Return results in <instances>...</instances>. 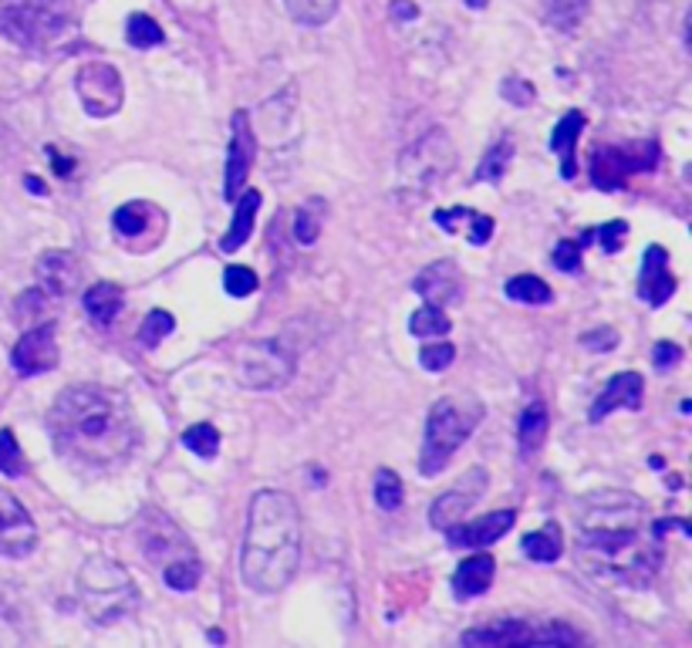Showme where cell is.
Wrapping results in <instances>:
<instances>
[{"label": "cell", "instance_id": "6da1fadb", "mask_svg": "<svg viewBox=\"0 0 692 648\" xmlns=\"http://www.w3.org/2000/svg\"><path fill=\"white\" fill-rule=\"evenodd\" d=\"M642 500L621 490H605L584 500L577 517V564L605 584L642 587L662 564L656 537L642 533Z\"/></svg>", "mask_w": 692, "mask_h": 648}, {"label": "cell", "instance_id": "7a4b0ae2", "mask_svg": "<svg viewBox=\"0 0 692 648\" xmlns=\"http://www.w3.org/2000/svg\"><path fill=\"white\" fill-rule=\"evenodd\" d=\"M55 450L85 469H112L139 443V425L122 392L105 386H72L47 412Z\"/></svg>", "mask_w": 692, "mask_h": 648}, {"label": "cell", "instance_id": "3957f363", "mask_svg": "<svg viewBox=\"0 0 692 648\" xmlns=\"http://www.w3.org/2000/svg\"><path fill=\"white\" fill-rule=\"evenodd\" d=\"M301 564V514L294 497L260 490L247 507V530L240 551L244 584L257 594L284 591Z\"/></svg>", "mask_w": 692, "mask_h": 648}, {"label": "cell", "instance_id": "277c9868", "mask_svg": "<svg viewBox=\"0 0 692 648\" xmlns=\"http://www.w3.org/2000/svg\"><path fill=\"white\" fill-rule=\"evenodd\" d=\"M72 0H0V34L11 44L44 54L75 34Z\"/></svg>", "mask_w": 692, "mask_h": 648}, {"label": "cell", "instance_id": "5b68a950", "mask_svg": "<svg viewBox=\"0 0 692 648\" xmlns=\"http://www.w3.org/2000/svg\"><path fill=\"white\" fill-rule=\"evenodd\" d=\"M484 422V402L473 396H446L430 409L425 419V436H422V456L419 473L422 476H440L446 463L456 456V450L473 436V429Z\"/></svg>", "mask_w": 692, "mask_h": 648}, {"label": "cell", "instance_id": "8992f818", "mask_svg": "<svg viewBox=\"0 0 692 648\" xmlns=\"http://www.w3.org/2000/svg\"><path fill=\"white\" fill-rule=\"evenodd\" d=\"M78 602L91 625H119L136 615L139 591L119 561L91 554L78 571Z\"/></svg>", "mask_w": 692, "mask_h": 648}, {"label": "cell", "instance_id": "52a82bcc", "mask_svg": "<svg viewBox=\"0 0 692 648\" xmlns=\"http://www.w3.org/2000/svg\"><path fill=\"white\" fill-rule=\"evenodd\" d=\"M456 166V149L450 142V136L443 129L425 132L422 139H415L402 155H399V180L406 190L415 193H433V186L450 176Z\"/></svg>", "mask_w": 692, "mask_h": 648}, {"label": "cell", "instance_id": "ba28073f", "mask_svg": "<svg viewBox=\"0 0 692 648\" xmlns=\"http://www.w3.org/2000/svg\"><path fill=\"white\" fill-rule=\"evenodd\" d=\"M237 382L257 392H271L291 382L294 375V352L284 342H253L237 352Z\"/></svg>", "mask_w": 692, "mask_h": 648}, {"label": "cell", "instance_id": "9c48e42d", "mask_svg": "<svg viewBox=\"0 0 692 648\" xmlns=\"http://www.w3.org/2000/svg\"><path fill=\"white\" fill-rule=\"evenodd\" d=\"M463 645H577L581 635L567 625L548 622V625H534V622H494L487 628H469L459 638Z\"/></svg>", "mask_w": 692, "mask_h": 648}, {"label": "cell", "instance_id": "30bf717a", "mask_svg": "<svg viewBox=\"0 0 692 648\" xmlns=\"http://www.w3.org/2000/svg\"><path fill=\"white\" fill-rule=\"evenodd\" d=\"M166 213L163 206H155L149 199H132L126 206L116 209L112 216V230L116 237L122 240V247H129L132 253H145V250H155L166 237Z\"/></svg>", "mask_w": 692, "mask_h": 648}, {"label": "cell", "instance_id": "8fae6325", "mask_svg": "<svg viewBox=\"0 0 692 648\" xmlns=\"http://www.w3.org/2000/svg\"><path fill=\"white\" fill-rule=\"evenodd\" d=\"M75 91L91 119H109L126 105V82L112 65H105V62L82 65L75 75Z\"/></svg>", "mask_w": 692, "mask_h": 648}, {"label": "cell", "instance_id": "7c38bea8", "mask_svg": "<svg viewBox=\"0 0 692 648\" xmlns=\"http://www.w3.org/2000/svg\"><path fill=\"white\" fill-rule=\"evenodd\" d=\"M139 544H142V554L152 561V564H170V561H180V558H196V551L190 548L186 533L166 520L159 510H149L142 517V527H139Z\"/></svg>", "mask_w": 692, "mask_h": 648}, {"label": "cell", "instance_id": "4fadbf2b", "mask_svg": "<svg viewBox=\"0 0 692 648\" xmlns=\"http://www.w3.org/2000/svg\"><path fill=\"white\" fill-rule=\"evenodd\" d=\"M34 548H37V527H34L28 507L14 494L0 490V558L21 561Z\"/></svg>", "mask_w": 692, "mask_h": 648}, {"label": "cell", "instance_id": "5bb4252c", "mask_svg": "<svg viewBox=\"0 0 692 648\" xmlns=\"http://www.w3.org/2000/svg\"><path fill=\"white\" fill-rule=\"evenodd\" d=\"M11 365L18 375H41L58 368V338H55V324L41 321L31 332H24L11 352Z\"/></svg>", "mask_w": 692, "mask_h": 648}, {"label": "cell", "instance_id": "9a60e30c", "mask_svg": "<svg viewBox=\"0 0 692 648\" xmlns=\"http://www.w3.org/2000/svg\"><path fill=\"white\" fill-rule=\"evenodd\" d=\"M484 490H487V469H484V466H473L469 473H463V476L456 479V486H453L450 494H443V497L433 504L430 523H433L436 530H446V527L459 523V520L469 514V507L484 497Z\"/></svg>", "mask_w": 692, "mask_h": 648}, {"label": "cell", "instance_id": "2e32d148", "mask_svg": "<svg viewBox=\"0 0 692 648\" xmlns=\"http://www.w3.org/2000/svg\"><path fill=\"white\" fill-rule=\"evenodd\" d=\"M253 155H257V139L250 132V119H247V112H237L234 116V126H230L227 176H224V196L230 203L244 193V183H247L250 166H253Z\"/></svg>", "mask_w": 692, "mask_h": 648}, {"label": "cell", "instance_id": "e0dca14e", "mask_svg": "<svg viewBox=\"0 0 692 648\" xmlns=\"http://www.w3.org/2000/svg\"><path fill=\"white\" fill-rule=\"evenodd\" d=\"M517 523V510H494L480 520H459L446 527V544L450 548H490Z\"/></svg>", "mask_w": 692, "mask_h": 648}, {"label": "cell", "instance_id": "ac0fdd59", "mask_svg": "<svg viewBox=\"0 0 692 648\" xmlns=\"http://www.w3.org/2000/svg\"><path fill=\"white\" fill-rule=\"evenodd\" d=\"M415 294H422L425 304H436V307H453L463 301V278L453 260H436L422 270V274L412 281Z\"/></svg>", "mask_w": 692, "mask_h": 648}, {"label": "cell", "instance_id": "d6986e66", "mask_svg": "<svg viewBox=\"0 0 692 648\" xmlns=\"http://www.w3.org/2000/svg\"><path fill=\"white\" fill-rule=\"evenodd\" d=\"M675 294V278L669 270V253L652 244L642 257V270H638V298L649 307H662Z\"/></svg>", "mask_w": 692, "mask_h": 648}, {"label": "cell", "instance_id": "ffe728a7", "mask_svg": "<svg viewBox=\"0 0 692 648\" xmlns=\"http://www.w3.org/2000/svg\"><path fill=\"white\" fill-rule=\"evenodd\" d=\"M638 170H652V162H642L638 149H598L592 159V180L598 190H618Z\"/></svg>", "mask_w": 692, "mask_h": 648}, {"label": "cell", "instance_id": "44dd1931", "mask_svg": "<svg viewBox=\"0 0 692 648\" xmlns=\"http://www.w3.org/2000/svg\"><path fill=\"white\" fill-rule=\"evenodd\" d=\"M642 396H646V382H642V375H635V371H621L615 375L608 389L595 399L592 406V422H602L605 415H612L615 409H642Z\"/></svg>", "mask_w": 692, "mask_h": 648}, {"label": "cell", "instance_id": "7402d4cb", "mask_svg": "<svg viewBox=\"0 0 692 648\" xmlns=\"http://www.w3.org/2000/svg\"><path fill=\"white\" fill-rule=\"evenodd\" d=\"M37 281L47 294L55 298H65L72 294L78 284H82V270H78V260L65 250H47L41 260H37Z\"/></svg>", "mask_w": 692, "mask_h": 648}, {"label": "cell", "instance_id": "603a6c76", "mask_svg": "<svg viewBox=\"0 0 692 648\" xmlns=\"http://www.w3.org/2000/svg\"><path fill=\"white\" fill-rule=\"evenodd\" d=\"M494 571H497V564H494L490 554H473V558H466L456 568V574H453L456 598L459 602H469V598H480V594H487L490 584H494Z\"/></svg>", "mask_w": 692, "mask_h": 648}, {"label": "cell", "instance_id": "cb8c5ba5", "mask_svg": "<svg viewBox=\"0 0 692 648\" xmlns=\"http://www.w3.org/2000/svg\"><path fill=\"white\" fill-rule=\"evenodd\" d=\"M548 429H551V419H548V409L544 402H530L520 415V425H517V443H520V456L530 460L548 440Z\"/></svg>", "mask_w": 692, "mask_h": 648}, {"label": "cell", "instance_id": "d4e9b609", "mask_svg": "<svg viewBox=\"0 0 692 648\" xmlns=\"http://www.w3.org/2000/svg\"><path fill=\"white\" fill-rule=\"evenodd\" d=\"M126 307V291L112 281H101L85 291V311L95 324H112Z\"/></svg>", "mask_w": 692, "mask_h": 648}, {"label": "cell", "instance_id": "484cf974", "mask_svg": "<svg viewBox=\"0 0 692 648\" xmlns=\"http://www.w3.org/2000/svg\"><path fill=\"white\" fill-rule=\"evenodd\" d=\"M257 209H260V193H257V190L240 193V203H237V213H234V224H230V230H227L224 240H220V250H224V253H234V250H240V247L250 240L253 220H257Z\"/></svg>", "mask_w": 692, "mask_h": 648}, {"label": "cell", "instance_id": "4316f807", "mask_svg": "<svg viewBox=\"0 0 692 648\" xmlns=\"http://www.w3.org/2000/svg\"><path fill=\"white\" fill-rule=\"evenodd\" d=\"M584 132V116L577 112V108H574V112H567L558 126H554V132H551V149L554 152H561V162H564V166H561V173H564V180H574L577 176V166H574V145H577V136Z\"/></svg>", "mask_w": 692, "mask_h": 648}, {"label": "cell", "instance_id": "83f0119b", "mask_svg": "<svg viewBox=\"0 0 692 648\" xmlns=\"http://www.w3.org/2000/svg\"><path fill=\"white\" fill-rule=\"evenodd\" d=\"M523 554L530 561H541V564H554L561 554H564V533L558 523H544L541 530L527 533L523 537Z\"/></svg>", "mask_w": 692, "mask_h": 648}, {"label": "cell", "instance_id": "f1b7e54d", "mask_svg": "<svg viewBox=\"0 0 692 648\" xmlns=\"http://www.w3.org/2000/svg\"><path fill=\"white\" fill-rule=\"evenodd\" d=\"M288 14L304 28H322L338 14V0H284Z\"/></svg>", "mask_w": 692, "mask_h": 648}, {"label": "cell", "instance_id": "f546056e", "mask_svg": "<svg viewBox=\"0 0 692 648\" xmlns=\"http://www.w3.org/2000/svg\"><path fill=\"white\" fill-rule=\"evenodd\" d=\"M584 14H588V0H544V18L561 34H571Z\"/></svg>", "mask_w": 692, "mask_h": 648}, {"label": "cell", "instance_id": "4dcf8cb0", "mask_svg": "<svg viewBox=\"0 0 692 648\" xmlns=\"http://www.w3.org/2000/svg\"><path fill=\"white\" fill-rule=\"evenodd\" d=\"M450 317H446V307H436V304H422L412 317H409V332L419 335V338H440V335H450Z\"/></svg>", "mask_w": 692, "mask_h": 648}, {"label": "cell", "instance_id": "1f68e13d", "mask_svg": "<svg viewBox=\"0 0 692 648\" xmlns=\"http://www.w3.org/2000/svg\"><path fill=\"white\" fill-rule=\"evenodd\" d=\"M510 159H513V142H510V139L494 142V149L484 155L480 166H476L473 180H476V183H500L504 173L510 170Z\"/></svg>", "mask_w": 692, "mask_h": 648}, {"label": "cell", "instance_id": "d6a6232c", "mask_svg": "<svg viewBox=\"0 0 692 648\" xmlns=\"http://www.w3.org/2000/svg\"><path fill=\"white\" fill-rule=\"evenodd\" d=\"M183 446L190 453H196L199 460H213L220 453V432L217 425H209V422H196L183 432Z\"/></svg>", "mask_w": 692, "mask_h": 648}, {"label": "cell", "instance_id": "836d02e7", "mask_svg": "<svg viewBox=\"0 0 692 648\" xmlns=\"http://www.w3.org/2000/svg\"><path fill=\"white\" fill-rule=\"evenodd\" d=\"M322 213H325V206L314 203V199L298 209V216H294V240L301 247H311L317 237H322V220H325Z\"/></svg>", "mask_w": 692, "mask_h": 648}, {"label": "cell", "instance_id": "e575fe53", "mask_svg": "<svg viewBox=\"0 0 692 648\" xmlns=\"http://www.w3.org/2000/svg\"><path fill=\"white\" fill-rule=\"evenodd\" d=\"M199 577H203L199 558H180V561H170V564L163 568V581H166V587H173V591H193V587L199 584Z\"/></svg>", "mask_w": 692, "mask_h": 648}, {"label": "cell", "instance_id": "d590c367", "mask_svg": "<svg viewBox=\"0 0 692 648\" xmlns=\"http://www.w3.org/2000/svg\"><path fill=\"white\" fill-rule=\"evenodd\" d=\"M507 298L517 304H548L551 301V288L534 278V274H520L507 284Z\"/></svg>", "mask_w": 692, "mask_h": 648}, {"label": "cell", "instance_id": "8d00e7d4", "mask_svg": "<svg viewBox=\"0 0 692 648\" xmlns=\"http://www.w3.org/2000/svg\"><path fill=\"white\" fill-rule=\"evenodd\" d=\"M126 37H129V44L139 47V51L155 47V44H163V41H166L163 28H159L149 14H132L129 24H126Z\"/></svg>", "mask_w": 692, "mask_h": 648}, {"label": "cell", "instance_id": "74e56055", "mask_svg": "<svg viewBox=\"0 0 692 648\" xmlns=\"http://www.w3.org/2000/svg\"><path fill=\"white\" fill-rule=\"evenodd\" d=\"M173 328H176V321H173L170 311H149L145 321H142V328H139V345L155 348L166 335H173Z\"/></svg>", "mask_w": 692, "mask_h": 648}, {"label": "cell", "instance_id": "f35d334b", "mask_svg": "<svg viewBox=\"0 0 692 648\" xmlns=\"http://www.w3.org/2000/svg\"><path fill=\"white\" fill-rule=\"evenodd\" d=\"M371 494H376V504L382 510H399L406 494H402V479L392 473V469H379L376 473V486H371Z\"/></svg>", "mask_w": 692, "mask_h": 648}, {"label": "cell", "instance_id": "ab89813d", "mask_svg": "<svg viewBox=\"0 0 692 648\" xmlns=\"http://www.w3.org/2000/svg\"><path fill=\"white\" fill-rule=\"evenodd\" d=\"M0 473L8 476H24V456H21V446L14 440V432L4 429L0 432Z\"/></svg>", "mask_w": 692, "mask_h": 648}, {"label": "cell", "instance_id": "60d3db41", "mask_svg": "<svg viewBox=\"0 0 692 648\" xmlns=\"http://www.w3.org/2000/svg\"><path fill=\"white\" fill-rule=\"evenodd\" d=\"M224 288L230 298H250L257 291V274L250 267H227V274H224Z\"/></svg>", "mask_w": 692, "mask_h": 648}, {"label": "cell", "instance_id": "b9f144b4", "mask_svg": "<svg viewBox=\"0 0 692 648\" xmlns=\"http://www.w3.org/2000/svg\"><path fill=\"white\" fill-rule=\"evenodd\" d=\"M453 358H456V348L453 345H425L419 352V365L425 371H443V368L453 365Z\"/></svg>", "mask_w": 692, "mask_h": 648}, {"label": "cell", "instance_id": "7bdbcfd3", "mask_svg": "<svg viewBox=\"0 0 692 648\" xmlns=\"http://www.w3.org/2000/svg\"><path fill=\"white\" fill-rule=\"evenodd\" d=\"M554 267L558 270H564V274H577L581 270V244H574V240H561L558 247H554Z\"/></svg>", "mask_w": 692, "mask_h": 648}, {"label": "cell", "instance_id": "ee69618b", "mask_svg": "<svg viewBox=\"0 0 692 648\" xmlns=\"http://www.w3.org/2000/svg\"><path fill=\"white\" fill-rule=\"evenodd\" d=\"M577 342L588 352H612L618 345V332L612 328V324H602V328H595V332H584Z\"/></svg>", "mask_w": 692, "mask_h": 648}, {"label": "cell", "instance_id": "f6af8a7d", "mask_svg": "<svg viewBox=\"0 0 692 648\" xmlns=\"http://www.w3.org/2000/svg\"><path fill=\"white\" fill-rule=\"evenodd\" d=\"M469 230H466V237H469V244L473 247H484V244H490V237H494V220L490 216H484V213H469Z\"/></svg>", "mask_w": 692, "mask_h": 648}, {"label": "cell", "instance_id": "bcb514c9", "mask_svg": "<svg viewBox=\"0 0 692 648\" xmlns=\"http://www.w3.org/2000/svg\"><path fill=\"white\" fill-rule=\"evenodd\" d=\"M592 234L602 237V247H605L608 253H618V250L625 247L628 224H625V220H615V224H605V227H598V230H592Z\"/></svg>", "mask_w": 692, "mask_h": 648}, {"label": "cell", "instance_id": "7dc6e473", "mask_svg": "<svg viewBox=\"0 0 692 648\" xmlns=\"http://www.w3.org/2000/svg\"><path fill=\"white\" fill-rule=\"evenodd\" d=\"M500 91H504V98H507L510 105H517V108H523V105L534 101V85L523 82V78H507Z\"/></svg>", "mask_w": 692, "mask_h": 648}, {"label": "cell", "instance_id": "c3c4849f", "mask_svg": "<svg viewBox=\"0 0 692 648\" xmlns=\"http://www.w3.org/2000/svg\"><path fill=\"white\" fill-rule=\"evenodd\" d=\"M652 361H656V368H659V371H662V368H672V365H679V361H682V348H679V345H672V342H659V345H656Z\"/></svg>", "mask_w": 692, "mask_h": 648}, {"label": "cell", "instance_id": "681fc988", "mask_svg": "<svg viewBox=\"0 0 692 648\" xmlns=\"http://www.w3.org/2000/svg\"><path fill=\"white\" fill-rule=\"evenodd\" d=\"M392 18L409 21V18H415V8L409 4V0H396V4H392Z\"/></svg>", "mask_w": 692, "mask_h": 648}, {"label": "cell", "instance_id": "f907efd6", "mask_svg": "<svg viewBox=\"0 0 692 648\" xmlns=\"http://www.w3.org/2000/svg\"><path fill=\"white\" fill-rule=\"evenodd\" d=\"M28 186H31V193H44V186H41V180H34V176L28 180Z\"/></svg>", "mask_w": 692, "mask_h": 648}, {"label": "cell", "instance_id": "816d5d0a", "mask_svg": "<svg viewBox=\"0 0 692 648\" xmlns=\"http://www.w3.org/2000/svg\"><path fill=\"white\" fill-rule=\"evenodd\" d=\"M469 8H487V0H469Z\"/></svg>", "mask_w": 692, "mask_h": 648}]
</instances>
